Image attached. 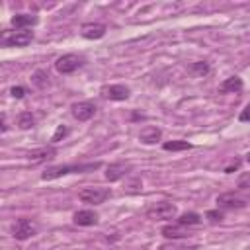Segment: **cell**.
Instances as JSON below:
<instances>
[{
  "label": "cell",
  "instance_id": "obj_1",
  "mask_svg": "<svg viewBox=\"0 0 250 250\" xmlns=\"http://www.w3.org/2000/svg\"><path fill=\"white\" fill-rule=\"evenodd\" d=\"M102 164L100 162H90V164H61V166H51L47 168L43 174H41V180L45 182H51V180H57L61 176H66V174H84V172H92V170H98Z\"/></svg>",
  "mask_w": 250,
  "mask_h": 250
},
{
  "label": "cell",
  "instance_id": "obj_2",
  "mask_svg": "<svg viewBox=\"0 0 250 250\" xmlns=\"http://www.w3.org/2000/svg\"><path fill=\"white\" fill-rule=\"evenodd\" d=\"M33 31L29 29H18V31H10L4 29L0 35V45L2 47H27L33 41Z\"/></svg>",
  "mask_w": 250,
  "mask_h": 250
},
{
  "label": "cell",
  "instance_id": "obj_3",
  "mask_svg": "<svg viewBox=\"0 0 250 250\" xmlns=\"http://www.w3.org/2000/svg\"><path fill=\"white\" fill-rule=\"evenodd\" d=\"M145 215L152 221H170V219H176L178 217V207L170 201H158V203H152L146 207Z\"/></svg>",
  "mask_w": 250,
  "mask_h": 250
},
{
  "label": "cell",
  "instance_id": "obj_4",
  "mask_svg": "<svg viewBox=\"0 0 250 250\" xmlns=\"http://www.w3.org/2000/svg\"><path fill=\"white\" fill-rule=\"evenodd\" d=\"M39 230V225L33 219L27 217H20L14 225H12V236L16 240H29L31 236H35Z\"/></svg>",
  "mask_w": 250,
  "mask_h": 250
},
{
  "label": "cell",
  "instance_id": "obj_5",
  "mask_svg": "<svg viewBox=\"0 0 250 250\" xmlns=\"http://www.w3.org/2000/svg\"><path fill=\"white\" fill-rule=\"evenodd\" d=\"M109 197H111V189L109 188H100V186L84 188V189L78 191V199L82 203H90V205H100Z\"/></svg>",
  "mask_w": 250,
  "mask_h": 250
},
{
  "label": "cell",
  "instance_id": "obj_6",
  "mask_svg": "<svg viewBox=\"0 0 250 250\" xmlns=\"http://www.w3.org/2000/svg\"><path fill=\"white\" fill-rule=\"evenodd\" d=\"M82 64H84V57L74 55V53H66V55H62V57H59L55 61V68H57L59 74H72Z\"/></svg>",
  "mask_w": 250,
  "mask_h": 250
},
{
  "label": "cell",
  "instance_id": "obj_7",
  "mask_svg": "<svg viewBox=\"0 0 250 250\" xmlns=\"http://www.w3.org/2000/svg\"><path fill=\"white\" fill-rule=\"evenodd\" d=\"M246 205H248V199L244 195H240V193L230 191V193L217 195V207L219 209H242Z\"/></svg>",
  "mask_w": 250,
  "mask_h": 250
},
{
  "label": "cell",
  "instance_id": "obj_8",
  "mask_svg": "<svg viewBox=\"0 0 250 250\" xmlns=\"http://www.w3.org/2000/svg\"><path fill=\"white\" fill-rule=\"evenodd\" d=\"M129 94H131V90L125 84H107V86H102V90H100V96L105 100H111V102H123L129 98Z\"/></svg>",
  "mask_w": 250,
  "mask_h": 250
},
{
  "label": "cell",
  "instance_id": "obj_9",
  "mask_svg": "<svg viewBox=\"0 0 250 250\" xmlns=\"http://www.w3.org/2000/svg\"><path fill=\"white\" fill-rule=\"evenodd\" d=\"M70 111H72V117H74V119H78V121H88V119H92V117L96 115L98 105H96L94 102H90V100H84V102L72 104Z\"/></svg>",
  "mask_w": 250,
  "mask_h": 250
},
{
  "label": "cell",
  "instance_id": "obj_10",
  "mask_svg": "<svg viewBox=\"0 0 250 250\" xmlns=\"http://www.w3.org/2000/svg\"><path fill=\"white\" fill-rule=\"evenodd\" d=\"M105 31H107L105 23H100V21H88V23H82V27H80V35L90 41L102 39L105 35Z\"/></svg>",
  "mask_w": 250,
  "mask_h": 250
},
{
  "label": "cell",
  "instance_id": "obj_11",
  "mask_svg": "<svg viewBox=\"0 0 250 250\" xmlns=\"http://www.w3.org/2000/svg\"><path fill=\"white\" fill-rule=\"evenodd\" d=\"M57 156V148L53 145H47V146H39V148H33L27 152V160L39 164V162H47V160H53Z\"/></svg>",
  "mask_w": 250,
  "mask_h": 250
},
{
  "label": "cell",
  "instance_id": "obj_12",
  "mask_svg": "<svg viewBox=\"0 0 250 250\" xmlns=\"http://www.w3.org/2000/svg\"><path fill=\"white\" fill-rule=\"evenodd\" d=\"M72 221H74V225H78V227H94V225H98L100 217H98V213L92 211V209H80V211H76V213L72 215Z\"/></svg>",
  "mask_w": 250,
  "mask_h": 250
},
{
  "label": "cell",
  "instance_id": "obj_13",
  "mask_svg": "<svg viewBox=\"0 0 250 250\" xmlns=\"http://www.w3.org/2000/svg\"><path fill=\"white\" fill-rule=\"evenodd\" d=\"M129 170H131V164H127V162H111V164L105 168V180L117 182V180H121Z\"/></svg>",
  "mask_w": 250,
  "mask_h": 250
},
{
  "label": "cell",
  "instance_id": "obj_14",
  "mask_svg": "<svg viewBox=\"0 0 250 250\" xmlns=\"http://www.w3.org/2000/svg\"><path fill=\"white\" fill-rule=\"evenodd\" d=\"M160 139H162V131H160V127H154V125H146L139 133V141L143 145H154Z\"/></svg>",
  "mask_w": 250,
  "mask_h": 250
},
{
  "label": "cell",
  "instance_id": "obj_15",
  "mask_svg": "<svg viewBox=\"0 0 250 250\" xmlns=\"http://www.w3.org/2000/svg\"><path fill=\"white\" fill-rule=\"evenodd\" d=\"M242 88H244V82L240 76H229L221 82L219 94H234V92H240Z\"/></svg>",
  "mask_w": 250,
  "mask_h": 250
},
{
  "label": "cell",
  "instance_id": "obj_16",
  "mask_svg": "<svg viewBox=\"0 0 250 250\" xmlns=\"http://www.w3.org/2000/svg\"><path fill=\"white\" fill-rule=\"evenodd\" d=\"M162 236L168 238V240H178V238H186V236H189V232L186 230L184 225L176 223V225H164V227H162Z\"/></svg>",
  "mask_w": 250,
  "mask_h": 250
},
{
  "label": "cell",
  "instance_id": "obj_17",
  "mask_svg": "<svg viewBox=\"0 0 250 250\" xmlns=\"http://www.w3.org/2000/svg\"><path fill=\"white\" fill-rule=\"evenodd\" d=\"M39 18L35 14H16L12 16V25L18 27V29H27V27H33L37 25Z\"/></svg>",
  "mask_w": 250,
  "mask_h": 250
},
{
  "label": "cell",
  "instance_id": "obj_18",
  "mask_svg": "<svg viewBox=\"0 0 250 250\" xmlns=\"http://www.w3.org/2000/svg\"><path fill=\"white\" fill-rule=\"evenodd\" d=\"M178 223L184 225V227H195L201 223V215L195 213V211H186L182 215H178Z\"/></svg>",
  "mask_w": 250,
  "mask_h": 250
},
{
  "label": "cell",
  "instance_id": "obj_19",
  "mask_svg": "<svg viewBox=\"0 0 250 250\" xmlns=\"http://www.w3.org/2000/svg\"><path fill=\"white\" fill-rule=\"evenodd\" d=\"M189 72H191L193 76L203 78V76H207V74L211 72V66H209V62H205V61H195V62L189 64Z\"/></svg>",
  "mask_w": 250,
  "mask_h": 250
},
{
  "label": "cell",
  "instance_id": "obj_20",
  "mask_svg": "<svg viewBox=\"0 0 250 250\" xmlns=\"http://www.w3.org/2000/svg\"><path fill=\"white\" fill-rule=\"evenodd\" d=\"M33 125H35V117H33L31 111H21V113L18 115V127H20V129L27 131V129H31Z\"/></svg>",
  "mask_w": 250,
  "mask_h": 250
},
{
  "label": "cell",
  "instance_id": "obj_21",
  "mask_svg": "<svg viewBox=\"0 0 250 250\" xmlns=\"http://www.w3.org/2000/svg\"><path fill=\"white\" fill-rule=\"evenodd\" d=\"M164 150H172V152H178V150H189L191 148V143L188 141H168L162 145Z\"/></svg>",
  "mask_w": 250,
  "mask_h": 250
},
{
  "label": "cell",
  "instance_id": "obj_22",
  "mask_svg": "<svg viewBox=\"0 0 250 250\" xmlns=\"http://www.w3.org/2000/svg\"><path fill=\"white\" fill-rule=\"evenodd\" d=\"M33 84H35L37 88H47V86H49V74H47L45 70H37V72L33 74Z\"/></svg>",
  "mask_w": 250,
  "mask_h": 250
},
{
  "label": "cell",
  "instance_id": "obj_23",
  "mask_svg": "<svg viewBox=\"0 0 250 250\" xmlns=\"http://www.w3.org/2000/svg\"><path fill=\"white\" fill-rule=\"evenodd\" d=\"M66 135H68V127H66V125H59V127H57V131H55V133H53V137H51V143L55 145V143H59L61 139H64Z\"/></svg>",
  "mask_w": 250,
  "mask_h": 250
},
{
  "label": "cell",
  "instance_id": "obj_24",
  "mask_svg": "<svg viewBox=\"0 0 250 250\" xmlns=\"http://www.w3.org/2000/svg\"><path fill=\"white\" fill-rule=\"evenodd\" d=\"M158 250H195V246H182L176 242H166V244H160Z\"/></svg>",
  "mask_w": 250,
  "mask_h": 250
},
{
  "label": "cell",
  "instance_id": "obj_25",
  "mask_svg": "<svg viewBox=\"0 0 250 250\" xmlns=\"http://www.w3.org/2000/svg\"><path fill=\"white\" fill-rule=\"evenodd\" d=\"M10 94H12L16 100H21V98L25 96V88H23V86H12V88H10Z\"/></svg>",
  "mask_w": 250,
  "mask_h": 250
},
{
  "label": "cell",
  "instance_id": "obj_26",
  "mask_svg": "<svg viewBox=\"0 0 250 250\" xmlns=\"http://www.w3.org/2000/svg\"><path fill=\"white\" fill-rule=\"evenodd\" d=\"M207 219L211 221V223H221L223 221V211H207Z\"/></svg>",
  "mask_w": 250,
  "mask_h": 250
},
{
  "label": "cell",
  "instance_id": "obj_27",
  "mask_svg": "<svg viewBox=\"0 0 250 250\" xmlns=\"http://www.w3.org/2000/svg\"><path fill=\"white\" fill-rule=\"evenodd\" d=\"M238 188H242V189L250 188V172H244V174L238 178Z\"/></svg>",
  "mask_w": 250,
  "mask_h": 250
},
{
  "label": "cell",
  "instance_id": "obj_28",
  "mask_svg": "<svg viewBox=\"0 0 250 250\" xmlns=\"http://www.w3.org/2000/svg\"><path fill=\"white\" fill-rule=\"evenodd\" d=\"M238 121H242V123H250V104L240 111V115H238Z\"/></svg>",
  "mask_w": 250,
  "mask_h": 250
},
{
  "label": "cell",
  "instance_id": "obj_29",
  "mask_svg": "<svg viewBox=\"0 0 250 250\" xmlns=\"http://www.w3.org/2000/svg\"><path fill=\"white\" fill-rule=\"evenodd\" d=\"M238 168H240V160H234V164H230V166L225 168V174H232V172L238 170Z\"/></svg>",
  "mask_w": 250,
  "mask_h": 250
},
{
  "label": "cell",
  "instance_id": "obj_30",
  "mask_svg": "<svg viewBox=\"0 0 250 250\" xmlns=\"http://www.w3.org/2000/svg\"><path fill=\"white\" fill-rule=\"evenodd\" d=\"M0 125H2V127H0V131H2V133H6L8 125H6V115H4V113H2V123H0Z\"/></svg>",
  "mask_w": 250,
  "mask_h": 250
},
{
  "label": "cell",
  "instance_id": "obj_31",
  "mask_svg": "<svg viewBox=\"0 0 250 250\" xmlns=\"http://www.w3.org/2000/svg\"><path fill=\"white\" fill-rule=\"evenodd\" d=\"M246 162H248V164H250V152H248V154H246Z\"/></svg>",
  "mask_w": 250,
  "mask_h": 250
}]
</instances>
